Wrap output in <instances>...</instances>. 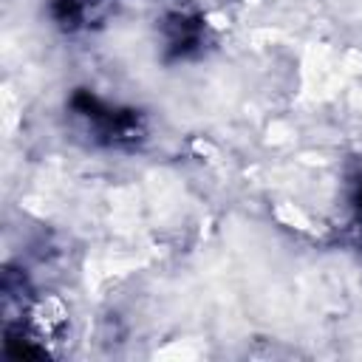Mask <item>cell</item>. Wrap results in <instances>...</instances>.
Instances as JSON below:
<instances>
[{
	"mask_svg": "<svg viewBox=\"0 0 362 362\" xmlns=\"http://www.w3.org/2000/svg\"><path fill=\"white\" fill-rule=\"evenodd\" d=\"M198 45H201V25H198V20H189L184 14H175L167 23V48L175 57H187Z\"/></svg>",
	"mask_w": 362,
	"mask_h": 362,
	"instance_id": "cell-2",
	"label": "cell"
},
{
	"mask_svg": "<svg viewBox=\"0 0 362 362\" xmlns=\"http://www.w3.org/2000/svg\"><path fill=\"white\" fill-rule=\"evenodd\" d=\"M71 110L85 124V130L90 133V139L99 141V144H107V147L136 144L141 139V133H144L141 119H139L136 110L110 107L102 99H96L93 93H88V90L74 93Z\"/></svg>",
	"mask_w": 362,
	"mask_h": 362,
	"instance_id": "cell-1",
	"label": "cell"
},
{
	"mask_svg": "<svg viewBox=\"0 0 362 362\" xmlns=\"http://www.w3.org/2000/svg\"><path fill=\"white\" fill-rule=\"evenodd\" d=\"M93 6L96 0H51V17L59 28L76 31L88 25V20H93Z\"/></svg>",
	"mask_w": 362,
	"mask_h": 362,
	"instance_id": "cell-3",
	"label": "cell"
}]
</instances>
